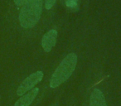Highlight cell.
Masks as SVG:
<instances>
[{
	"instance_id": "obj_1",
	"label": "cell",
	"mask_w": 121,
	"mask_h": 106,
	"mask_svg": "<svg viewBox=\"0 0 121 106\" xmlns=\"http://www.w3.org/2000/svg\"><path fill=\"white\" fill-rule=\"evenodd\" d=\"M77 63V56L75 53L68 54L60 63L52 76L50 86L52 88L58 87L60 85L67 81L74 71Z\"/></svg>"
},
{
	"instance_id": "obj_2",
	"label": "cell",
	"mask_w": 121,
	"mask_h": 106,
	"mask_svg": "<svg viewBox=\"0 0 121 106\" xmlns=\"http://www.w3.org/2000/svg\"><path fill=\"white\" fill-rule=\"evenodd\" d=\"M42 8V1H30L22 6L19 13L21 26L24 28L34 27L40 19Z\"/></svg>"
},
{
	"instance_id": "obj_3",
	"label": "cell",
	"mask_w": 121,
	"mask_h": 106,
	"mask_svg": "<svg viewBox=\"0 0 121 106\" xmlns=\"http://www.w3.org/2000/svg\"><path fill=\"white\" fill-rule=\"evenodd\" d=\"M43 78V73L42 71H37L35 73L31 74L28 77H27L19 85L17 90V95H23L25 93L32 89L37 84H38Z\"/></svg>"
},
{
	"instance_id": "obj_4",
	"label": "cell",
	"mask_w": 121,
	"mask_h": 106,
	"mask_svg": "<svg viewBox=\"0 0 121 106\" xmlns=\"http://www.w3.org/2000/svg\"><path fill=\"white\" fill-rule=\"evenodd\" d=\"M56 38H57V32L56 30H54V29L47 32L42 37V48L44 49V51L46 52L51 51L52 47L56 45Z\"/></svg>"
},
{
	"instance_id": "obj_5",
	"label": "cell",
	"mask_w": 121,
	"mask_h": 106,
	"mask_svg": "<svg viewBox=\"0 0 121 106\" xmlns=\"http://www.w3.org/2000/svg\"><path fill=\"white\" fill-rule=\"evenodd\" d=\"M38 92V88H33L32 90L29 91V93L22 95V97L14 104V106H29L37 97Z\"/></svg>"
},
{
	"instance_id": "obj_6",
	"label": "cell",
	"mask_w": 121,
	"mask_h": 106,
	"mask_svg": "<svg viewBox=\"0 0 121 106\" xmlns=\"http://www.w3.org/2000/svg\"><path fill=\"white\" fill-rule=\"evenodd\" d=\"M90 106H106V102L103 93L95 89L92 92L90 99Z\"/></svg>"
},
{
	"instance_id": "obj_7",
	"label": "cell",
	"mask_w": 121,
	"mask_h": 106,
	"mask_svg": "<svg viewBox=\"0 0 121 106\" xmlns=\"http://www.w3.org/2000/svg\"><path fill=\"white\" fill-rule=\"evenodd\" d=\"M66 5L70 8H76L78 5V0H65Z\"/></svg>"
},
{
	"instance_id": "obj_8",
	"label": "cell",
	"mask_w": 121,
	"mask_h": 106,
	"mask_svg": "<svg viewBox=\"0 0 121 106\" xmlns=\"http://www.w3.org/2000/svg\"><path fill=\"white\" fill-rule=\"evenodd\" d=\"M30 1H42V0H14V3L17 6H23L25 5L27 3L30 2Z\"/></svg>"
},
{
	"instance_id": "obj_9",
	"label": "cell",
	"mask_w": 121,
	"mask_h": 106,
	"mask_svg": "<svg viewBox=\"0 0 121 106\" xmlns=\"http://www.w3.org/2000/svg\"><path fill=\"white\" fill-rule=\"evenodd\" d=\"M56 0H46L45 1V7L47 9H51L53 5L55 4Z\"/></svg>"
}]
</instances>
